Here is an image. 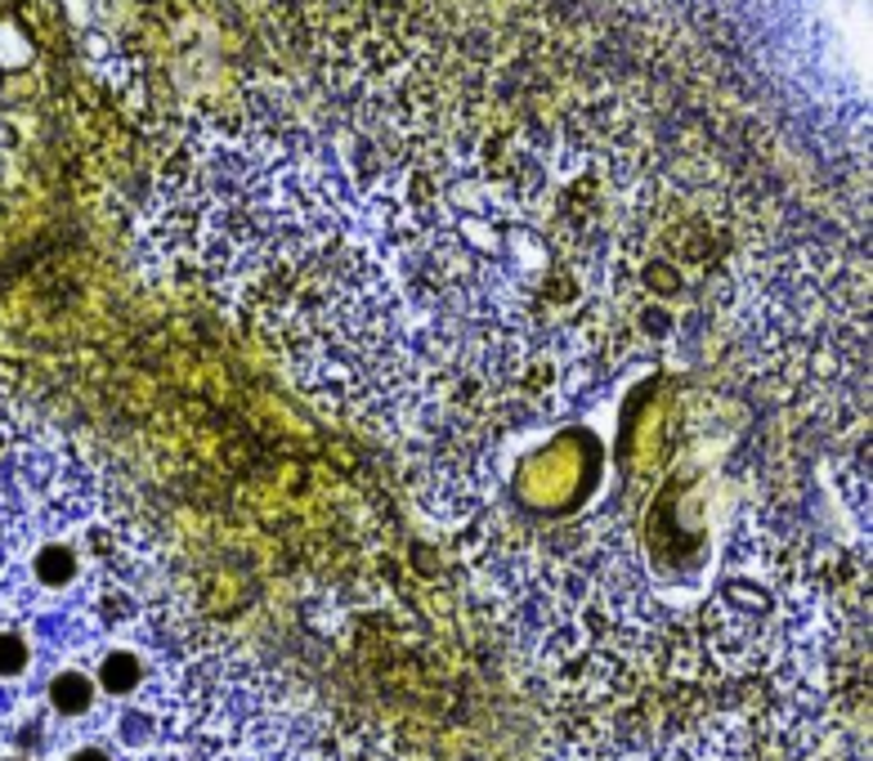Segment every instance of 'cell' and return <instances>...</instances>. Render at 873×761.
I'll list each match as a JSON object with an SVG mask.
<instances>
[{
  "instance_id": "obj_1",
  "label": "cell",
  "mask_w": 873,
  "mask_h": 761,
  "mask_svg": "<svg viewBox=\"0 0 873 761\" xmlns=\"http://www.w3.org/2000/svg\"><path fill=\"white\" fill-rule=\"evenodd\" d=\"M94 686L99 695H113V699H126V695H140L148 686V659L131 645H113L103 649L99 664H94Z\"/></svg>"
},
{
  "instance_id": "obj_2",
  "label": "cell",
  "mask_w": 873,
  "mask_h": 761,
  "mask_svg": "<svg viewBox=\"0 0 873 761\" xmlns=\"http://www.w3.org/2000/svg\"><path fill=\"white\" fill-rule=\"evenodd\" d=\"M45 699H50L54 717H63V721H81V717H90V708H94V699H99V686H94V677H90V672H81V668H63V672H54V677H50Z\"/></svg>"
},
{
  "instance_id": "obj_3",
  "label": "cell",
  "mask_w": 873,
  "mask_h": 761,
  "mask_svg": "<svg viewBox=\"0 0 873 761\" xmlns=\"http://www.w3.org/2000/svg\"><path fill=\"white\" fill-rule=\"evenodd\" d=\"M32 578L37 583H45V587H54V592H63V587H72L76 578H81V552L72 547V542H41V547L32 552Z\"/></svg>"
},
{
  "instance_id": "obj_4",
  "label": "cell",
  "mask_w": 873,
  "mask_h": 761,
  "mask_svg": "<svg viewBox=\"0 0 873 761\" xmlns=\"http://www.w3.org/2000/svg\"><path fill=\"white\" fill-rule=\"evenodd\" d=\"M32 668V649L19 631H0V681H19Z\"/></svg>"
},
{
  "instance_id": "obj_5",
  "label": "cell",
  "mask_w": 873,
  "mask_h": 761,
  "mask_svg": "<svg viewBox=\"0 0 873 761\" xmlns=\"http://www.w3.org/2000/svg\"><path fill=\"white\" fill-rule=\"evenodd\" d=\"M68 761H117V757H107L103 748H76Z\"/></svg>"
},
{
  "instance_id": "obj_6",
  "label": "cell",
  "mask_w": 873,
  "mask_h": 761,
  "mask_svg": "<svg viewBox=\"0 0 873 761\" xmlns=\"http://www.w3.org/2000/svg\"><path fill=\"white\" fill-rule=\"evenodd\" d=\"M0 761H28V757H0Z\"/></svg>"
}]
</instances>
